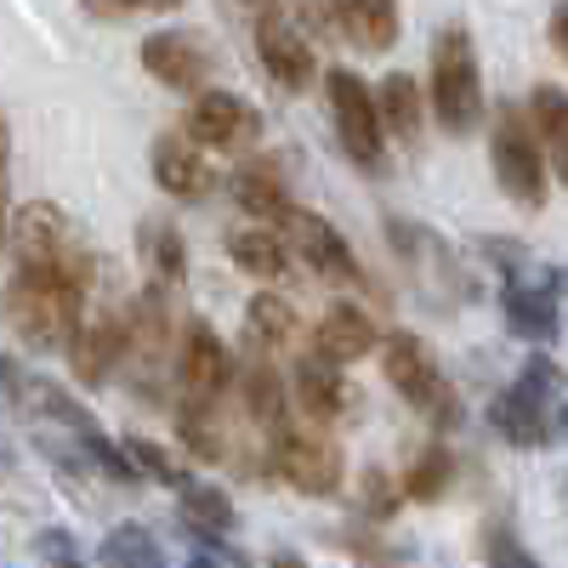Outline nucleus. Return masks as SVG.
<instances>
[{"label":"nucleus","instance_id":"obj_1","mask_svg":"<svg viewBox=\"0 0 568 568\" xmlns=\"http://www.w3.org/2000/svg\"><path fill=\"white\" fill-rule=\"evenodd\" d=\"M7 313L18 324V336L40 353H52L74 342V329L85 318V278L80 273H58V267H18L12 273V296Z\"/></svg>","mask_w":568,"mask_h":568},{"label":"nucleus","instance_id":"obj_2","mask_svg":"<svg viewBox=\"0 0 568 568\" xmlns=\"http://www.w3.org/2000/svg\"><path fill=\"white\" fill-rule=\"evenodd\" d=\"M426 114L444 136H471L484 125V69L466 23H444L433 34V74H426Z\"/></svg>","mask_w":568,"mask_h":568},{"label":"nucleus","instance_id":"obj_3","mask_svg":"<svg viewBox=\"0 0 568 568\" xmlns=\"http://www.w3.org/2000/svg\"><path fill=\"white\" fill-rule=\"evenodd\" d=\"M7 233H12L18 267H58V273H80L85 284H91V273H98V251L85 245L80 222L63 205H52V200L18 205L12 222H7Z\"/></svg>","mask_w":568,"mask_h":568},{"label":"nucleus","instance_id":"obj_4","mask_svg":"<svg viewBox=\"0 0 568 568\" xmlns=\"http://www.w3.org/2000/svg\"><path fill=\"white\" fill-rule=\"evenodd\" d=\"M382 375L393 382V393H398L409 409L433 415L438 433L460 426V398H455V387L444 382L433 347H426L420 336H409V329H393V336H382Z\"/></svg>","mask_w":568,"mask_h":568},{"label":"nucleus","instance_id":"obj_5","mask_svg":"<svg viewBox=\"0 0 568 568\" xmlns=\"http://www.w3.org/2000/svg\"><path fill=\"white\" fill-rule=\"evenodd\" d=\"M489 165H495V182H500V194L511 205H524V211L546 205V154H540V136L529 125V109H517V103L495 109Z\"/></svg>","mask_w":568,"mask_h":568},{"label":"nucleus","instance_id":"obj_6","mask_svg":"<svg viewBox=\"0 0 568 568\" xmlns=\"http://www.w3.org/2000/svg\"><path fill=\"white\" fill-rule=\"evenodd\" d=\"M324 103H329V120H336V142L342 154L382 176L387 171V131H382V109H375V85L353 69H329L324 74Z\"/></svg>","mask_w":568,"mask_h":568},{"label":"nucleus","instance_id":"obj_7","mask_svg":"<svg viewBox=\"0 0 568 568\" xmlns=\"http://www.w3.org/2000/svg\"><path fill=\"white\" fill-rule=\"evenodd\" d=\"M176 131L194 142L200 154H251L262 142V131H267V120H262V109L251 98H240V91L205 85L200 98H187Z\"/></svg>","mask_w":568,"mask_h":568},{"label":"nucleus","instance_id":"obj_8","mask_svg":"<svg viewBox=\"0 0 568 568\" xmlns=\"http://www.w3.org/2000/svg\"><path fill=\"white\" fill-rule=\"evenodd\" d=\"M278 240H284V251H291V256H302L324 284H364V267H358L353 245L342 240V227L329 222V216L291 205V211L278 216Z\"/></svg>","mask_w":568,"mask_h":568},{"label":"nucleus","instance_id":"obj_9","mask_svg":"<svg viewBox=\"0 0 568 568\" xmlns=\"http://www.w3.org/2000/svg\"><path fill=\"white\" fill-rule=\"evenodd\" d=\"M267 466H273V478H284L296 495H313V500L342 489V449L329 438H318V433H296V426L291 433H273L267 438Z\"/></svg>","mask_w":568,"mask_h":568},{"label":"nucleus","instance_id":"obj_10","mask_svg":"<svg viewBox=\"0 0 568 568\" xmlns=\"http://www.w3.org/2000/svg\"><path fill=\"white\" fill-rule=\"evenodd\" d=\"M142 69H149V80H160L165 91H182V98H200V91L211 85L216 74V58L205 34L194 29H154L149 40H142Z\"/></svg>","mask_w":568,"mask_h":568},{"label":"nucleus","instance_id":"obj_11","mask_svg":"<svg viewBox=\"0 0 568 568\" xmlns=\"http://www.w3.org/2000/svg\"><path fill=\"white\" fill-rule=\"evenodd\" d=\"M176 382L194 404H216L233 387V353L205 318H187L176 336Z\"/></svg>","mask_w":568,"mask_h":568},{"label":"nucleus","instance_id":"obj_12","mask_svg":"<svg viewBox=\"0 0 568 568\" xmlns=\"http://www.w3.org/2000/svg\"><path fill=\"white\" fill-rule=\"evenodd\" d=\"M125 353H131V318L125 313H91V318H80L74 342H69V375L80 387H103L125 364Z\"/></svg>","mask_w":568,"mask_h":568},{"label":"nucleus","instance_id":"obj_13","mask_svg":"<svg viewBox=\"0 0 568 568\" xmlns=\"http://www.w3.org/2000/svg\"><path fill=\"white\" fill-rule=\"evenodd\" d=\"M256 58H262V74L278 85V91H307L318 80V58L307 34L284 18V12H267L256 18Z\"/></svg>","mask_w":568,"mask_h":568},{"label":"nucleus","instance_id":"obj_14","mask_svg":"<svg viewBox=\"0 0 568 568\" xmlns=\"http://www.w3.org/2000/svg\"><path fill=\"white\" fill-rule=\"evenodd\" d=\"M149 171H154V182H160V194H171L176 205H200V200H211L216 194V171H211V160L187 142L182 131H165V136H154V149H149Z\"/></svg>","mask_w":568,"mask_h":568},{"label":"nucleus","instance_id":"obj_15","mask_svg":"<svg viewBox=\"0 0 568 568\" xmlns=\"http://www.w3.org/2000/svg\"><path fill=\"white\" fill-rule=\"evenodd\" d=\"M324 29H336L358 52H393L404 34V12L398 0H318Z\"/></svg>","mask_w":568,"mask_h":568},{"label":"nucleus","instance_id":"obj_16","mask_svg":"<svg viewBox=\"0 0 568 568\" xmlns=\"http://www.w3.org/2000/svg\"><path fill=\"white\" fill-rule=\"evenodd\" d=\"M375 347H382V329H375V318H369L364 307H347V302H336V307L318 318V329H313V358L336 364V369L369 358Z\"/></svg>","mask_w":568,"mask_h":568},{"label":"nucleus","instance_id":"obj_17","mask_svg":"<svg viewBox=\"0 0 568 568\" xmlns=\"http://www.w3.org/2000/svg\"><path fill=\"white\" fill-rule=\"evenodd\" d=\"M176 517H182V529L194 535V540H227L233 529H240L233 495L222 484H205V478H187L176 489Z\"/></svg>","mask_w":568,"mask_h":568},{"label":"nucleus","instance_id":"obj_18","mask_svg":"<svg viewBox=\"0 0 568 568\" xmlns=\"http://www.w3.org/2000/svg\"><path fill=\"white\" fill-rule=\"evenodd\" d=\"M375 109H382V131L393 142H404V149H420L426 136V91L415 74H387L382 85H375Z\"/></svg>","mask_w":568,"mask_h":568},{"label":"nucleus","instance_id":"obj_19","mask_svg":"<svg viewBox=\"0 0 568 568\" xmlns=\"http://www.w3.org/2000/svg\"><path fill=\"white\" fill-rule=\"evenodd\" d=\"M136 256L149 267V284H160V291H176L187 278V240L171 216H142L136 222Z\"/></svg>","mask_w":568,"mask_h":568},{"label":"nucleus","instance_id":"obj_20","mask_svg":"<svg viewBox=\"0 0 568 568\" xmlns=\"http://www.w3.org/2000/svg\"><path fill=\"white\" fill-rule=\"evenodd\" d=\"M233 200H240V211L262 216V222H278L284 211H291V182H284V165L267 160V154H251L240 171H233Z\"/></svg>","mask_w":568,"mask_h":568},{"label":"nucleus","instance_id":"obj_21","mask_svg":"<svg viewBox=\"0 0 568 568\" xmlns=\"http://www.w3.org/2000/svg\"><path fill=\"white\" fill-rule=\"evenodd\" d=\"M291 393H296V404H302L307 420H336V415L353 404L347 375H342L336 364H324V358H302V364H296Z\"/></svg>","mask_w":568,"mask_h":568},{"label":"nucleus","instance_id":"obj_22","mask_svg":"<svg viewBox=\"0 0 568 568\" xmlns=\"http://www.w3.org/2000/svg\"><path fill=\"white\" fill-rule=\"evenodd\" d=\"M529 125L540 136V154L568 187V91L562 85H535L529 91Z\"/></svg>","mask_w":568,"mask_h":568},{"label":"nucleus","instance_id":"obj_23","mask_svg":"<svg viewBox=\"0 0 568 568\" xmlns=\"http://www.w3.org/2000/svg\"><path fill=\"white\" fill-rule=\"evenodd\" d=\"M240 398H245V415L262 426V433H291V398H284V375L273 364H251L240 375Z\"/></svg>","mask_w":568,"mask_h":568},{"label":"nucleus","instance_id":"obj_24","mask_svg":"<svg viewBox=\"0 0 568 568\" xmlns=\"http://www.w3.org/2000/svg\"><path fill=\"white\" fill-rule=\"evenodd\" d=\"M500 313H506V329L524 342H551L557 336V302L540 284H506L500 291Z\"/></svg>","mask_w":568,"mask_h":568},{"label":"nucleus","instance_id":"obj_25","mask_svg":"<svg viewBox=\"0 0 568 568\" xmlns=\"http://www.w3.org/2000/svg\"><path fill=\"white\" fill-rule=\"evenodd\" d=\"M227 256H233V267H240V273H251L262 284L291 273V251H284V240H278L273 227H233L227 233Z\"/></svg>","mask_w":568,"mask_h":568},{"label":"nucleus","instance_id":"obj_26","mask_svg":"<svg viewBox=\"0 0 568 568\" xmlns=\"http://www.w3.org/2000/svg\"><path fill=\"white\" fill-rule=\"evenodd\" d=\"M489 426L506 438V444H517V449H540L546 438H551V420H546V404H535V398H524V393H500L495 404H489Z\"/></svg>","mask_w":568,"mask_h":568},{"label":"nucleus","instance_id":"obj_27","mask_svg":"<svg viewBox=\"0 0 568 568\" xmlns=\"http://www.w3.org/2000/svg\"><path fill=\"white\" fill-rule=\"evenodd\" d=\"M176 433H182V444H187V449H194V460H205V466L227 460V433H222L216 404H194V398H182V409H176Z\"/></svg>","mask_w":568,"mask_h":568},{"label":"nucleus","instance_id":"obj_28","mask_svg":"<svg viewBox=\"0 0 568 568\" xmlns=\"http://www.w3.org/2000/svg\"><path fill=\"white\" fill-rule=\"evenodd\" d=\"M245 324L256 329V342H262L267 353H278V347H291V342H296V329H302L296 307L284 302L278 291H256V296H251V307H245Z\"/></svg>","mask_w":568,"mask_h":568},{"label":"nucleus","instance_id":"obj_29","mask_svg":"<svg viewBox=\"0 0 568 568\" xmlns=\"http://www.w3.org/2000/svg\"><path fill=\"white\" fill-rule=\"evenodd\" d=\"M98 557H103V568H165L160 540L142 529V524H120V529H109Z\"/></svg>","mask_w":568,"mask_h":568},{"label":"nucleus","instance_id":"obj_30","mask_svg":"<svg viewBox=\"0 0 568 568\" xmlns=\"http://www.w3.org/2000/svg\"><path fill=\"white\" fill-rule=\"evenodd\" d=\"M449 478H455L449 449H444V444H426V449L409 460V471H404V495L420 500V506H433V500L449 489Z\"/></svg>","mask_w":568,"mask_h":568},{"label":"nucleus","instance_id":"obj_31","mask_svg":"<svg viewBox=\"0 0 568 568\" xmlns=\"http://www.w3.org/2000/svg\"><path fill=\"white\" fill-rule=\"evenodd\" d=\"M120 449H125V460H131L136 478H154V484H171V489H182L187 478H194V471L176 466V460H171V449H160L154 438H136V433H131Z\"/></svg>","mask_w":568,"mask_h":568},{"label":"nucleus","instance_id":"obj_32","mask_svg":"<svg viewBox=\"0 0 568 568\" xmlns=\"http://www.w3.org/2000/svg\"><path fill=\"white\" fill-rule=\"evenodd\" d=\"M187 0H80V12L91 23H125V18H142V12H182Z\"/></svg>","mask_w":568,"mask_h":568},{"label":"nucleus","instance_id":"obj_33","mask_svg":"<svg viewBox=\"0 0 568 568\" xmlns=\"http://www.w3.org/2000/svg\"><path fill=\"white\" fill-rule=\"evenodd\" d=\"M557 364L551 358H529L524 369H517V393L524 398H535V404H551V393H557Z\"/></svg>","mask_w":568,"mask_h":568},{"label":"nucleus","instance_id":"obj_34","mask_svg":"<svg viewBox=\"0 0 568 568\" xmlns=\"http://www.w3.org/2000/svg\"><path fill=\"white\" fill-rule=\"evenodd\" d=\"M364 511L369 517H393L398 511V484L387 478V471H375V466L364 471Z\"/></svg>","mask_w":568,"mask_h":568},{"label":"nucleus","instance_id":"obj_35","mask_svg":"<svg viewBox=\"0 0 568 568\" xmlns=\"http://www.w3.org/2000/svg\"><path fill=\"white\" fill-rule=\"evenodd\" d=\"M489 551H495L500 568H535L524 551H517V540H506V529H489Z\"/></svg>","mask_w":568,"mask_h":568},{"label":"nucleus","instance_id":"obj_36","mask_svg":"<svg viewBox=\"0 0 568 568\" xmlns=\"http://www.w3.org/2000/svg\"><path fill=\"white\" fill-rule=\"evenodd\" d=\"M546 34H551V45H557V58L568 63V0H557V7H551V23H546Z\"/></svg>","mask_w":568,"mask_h":568},{"label":"nucleus","instance_id":"obj_37","mask_svg":"<svg viewBox=\"0 0 568 568\" xmlns=\"http://www.w3.org/2000/svg\"><path fill=\"white\" fill-rule=\"evenodd\" d=\"M40 546H45V551H58L52 568H85L80 557H69V535H40Z\"/></svg>","mask_w":568,"mask_h":568},{"label":"nucleus","instance_id":"obj_38","mask_svg":"<svg viewBox=\"0 0 568 568\" xmlns=\"http://www.w3.org/2000/svg\"><path fill=\"white\" fill-rule=\"evenodd\" d=\"M7 171H12V125L0 114V182H7Z\"/></svg>","mask_w":568,"mask_h":568},{"label":"nucleus","instance_id":"obj_39","mask_svg":"<svg viewBox=\"0 0 568 568\" xmlns=\"http://www.w3.org/2000/svg\"><path fill=\"white\" fill-rule=\"evenodd\" d=\"M245 12H256V18H267V12H284V0H240Z\"/></svg>","mask_w":568,"mask_h":568},{"label":"nucleus","instance_id":"obj_40","mask_svg":"<svg viewBox=\"0 0 568 568\" xmlns=\"http://www.w3.org/2000/svg\"><path fill=\"white\" fill-rule=\"evenodd\" d=\"M267 568H307V562H302L296 551H273V557H267Z\"/></svg>","mask_w":568,"mask_h":568},{"label":"nucleus","instance_id":"obj_41","mask_svg":"<svg viewBox=\"0 0 568 568\" xmlns=\"http://www.w3.org/2000/svg\"><path fill=\"white\" fill-rule=\"evenodd\" d=\"M7 222H12V211H7V182H0V240H7Z\"/></svg>","mask_w":568,"mask_h":568},{"label":"nucleus","instance_id":"obj_42","mask_svg":"<svg viewBox=\"0 0 568 568\" xmlns=\"http://www.w3.org/2000/svg\"><path fill=\"white\" fill-rule=\"evenodd\" d=\"M557 433H562V438H568V404H562V409H557Z\"/></svg>","mask_w":568,"mask_h":568},{"label":"nucleus","instance_id":"obj_43","mask_svg":"<svg viewBox=\"0 0 568 568\" xmlns=\"http://www.w3.org/2000/svg\"><path fill=\"white\" fill-rule=\"evenodd\" d=\"M187 568H211V557H194V562H187Z\"/></svg>","mask_w":568,"mask_h":568},{"label":"nucleus","instance_id":"obj_44","mask_svg":"<svg viewBox=\"0 0 568 568\" xmlns=\"http://www.w3.org/2000/svg\"><path fill=\"white\" fill-rule=\"evenodd\" d=\"M375 568H387V562H375Z\"/></svg>","mask_w":568,"mask_h":568}]
</instances>
